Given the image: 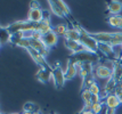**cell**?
Masks as SVG:
<instances>
[{
  "instance_id": "cell-1",
  "label": "cell",
  "mask_w": 122,
  "mask_h": 114,
  "mask_svg": "<svg viewBox=\"0 0 122 114\" xmlns=\"http://www.w3.org/2000/svg\"><path fill=\"white\" fill-rule=\"evenodd\" d=\"M75 29L79 30L80 32V42L81 45L86 48L87 51H90V53H94V54H97L98 53V42L90 33H88L82 26H80L79 24L75 25Z\"/></svg>"
},
{
  "instance_id": "cell-2",
  "label": "cell",
  "mask_w": 122,
  "mask_h": 114,
  "mask_svg": "<svg viewBox=\"0 0 122 114\" xmlns=\"http://www.w3.org/2000/svg\"><path fill=\"white\" fill-rule=\"evenodd\" d=\"M38 26L39 23L36 22H30V21H17L9 24L7 29L10 32V34L18 32H25V31H38Z\"/></svg>"
},
{
  "instance_id": "cell-3",
  "label": "cell",
  "mask_w": 122,
  "mask_h": 114,
  "mask_svg": "<svg viewBox=\"0 0 122 114\" xmlns=\"http://www.w3.org/2000/svg\"><path fill=\"white\" fill-rule=\"evenodd\" d=\"M69 59L74 62L75 64H78V63H91V64H94L95 62H98L99 58H98L97 54L85 50V51H81L78 54H72Z\"/></svg>"
},
{
  "instance_id": "cell-4",
  "label": "cell",
  "mask_w": 122,
  "mask_h": 114,
  "mask_svg": "<svg viewBox=\"0 0 122 114\" xmlns=\"http://www.w3.org/2000/svg\"><path fill=\"white\" fill-rule=\"evenodd\" d=\"M51 79H53L54 84L57 89H62L64 87L66 79H65L64 71L62 70L59 64H56L54 67H51Z\"/></svg>"
},
{
  "instance_id": "cell-5",
  "label": "cell",
  "mask_w": 122,
  "mask_h": 114,
  "mask_svg": "<svg viewBox=\"0 0 122 114\" xmlns=\"http://www.w3.org/2000/svg\"><path fill=\"white\" fill-rule=\"evenodd\" d=\"M112 75H113V71L110 67L103 65V64H98L94 67V76L97 79L108 80L112 78Z\"/></svg>"
},
{
  "instance_id": "cell-6",
  "label": "cell",
  "mask_w": 122,
  "mask_h": 114,
  "mask_svg": "<svg viewBox=\"0 0 122 114\" xmlns=\"http://www.w3.org/2000/svg\"><path fill=\"white\" fill-rule=\"evenodd\" d=\"M41 41L43 42V45L47 47L49 50L51 48H54L56 45H57V41H58V35L54 32L53 30L49 31V32L42 34L41 37Z\"/></svg>"
},
{
  "instance_id": "cell-7",
  "label": "cell",
  "mask_w": 122,
  "mask_h": 114,
  "mask_svg": "<svg viewBox=\"0 0 122 114\" xmlns=\"http://www.w3.org/2000/svg\"><path fill=\"white\" fill-rule=\"evenodd\" d=\"M53 30V26L50 24V20H49V14L47 10H43V18L39 22V26H38V32H40L41 34L49 32Z\"/></svg>"
},
{
  "instance_id": "cell-8",
  "label": "cell",
  "mask_w": 122,
  "mask_h": 114,
  "mask_svg": "<svg viewBox=\"0 0 122 114\" xmlns=\"http://www.w3.org/2000/svg\"><path fill=\"white\" fill-rule=\"evenodd\" d=\"M26 50H27V53L30 54V56L33 58V60H34V62H36V63H37L40 67H50V66H49V64L46 62V57H45V56H42L40 53H38L37 50L32 49L31 47H30V48H27Z\"/></svg>"
},
{
  "instance_id": "cell-9",
  "label": "cell",
  "mask_w": 122,
  "mask_h": 114,
  "mask_svg": "<svg viewBox=\"0 0 122 114\" xmlns=\"http://www.w3.org/2000/svg\"><path fill=\"white\" fill-rule=\"evenodd\" d=\"M98 51L105 56V58L111 60H115L114 51H113V46L111 44H105V42H98Z\"/></svg>"
},
{
  "instance_id": "cell-10",
  "label": "cell",
  "mask_w": 122,
  "mask_h": 114,
  "mask_svg": "<svg viewBox=\"0 0 122 114\" xmlns=\"http://www.w3.org/2000/svg\"><path fill=\"white\" fill-rule=\"evenodd\" d=\"M29 41H30V47H31L32 49L37 50L38 53H40L42 56L47 57L48 54H49V49L43 45V42L41 40H38V39H29Z\"/></svg>"
},
{
  "instance_id": "cell-11",
  "label": "cell",
  "mask_w": 122,
  "mask_h": 114,
  "mask_svg": "<svg viewBox=\"0 0 122 114\" xmlns=\"http://www.w3.org/2000/svg\"><path fill=\"white\" fill-rule=\"evenodd\" d=\"M36 76H37L39 82L48 83L51 79V67H40L39 71L37 72Z\"/></svg>"
},
{
  "instance_id": "cell-12",
  "label": "cell",
  "mask_w": 122,
  "mask_h": 114,
  "mask_svg": "<svg viewBox=\"0 0 122 114\" xmlns=\"http://www.w3.org/2000/svg\"><path fill=\"white\" fill-rule=\"evenodd\" d=\"M64 46L72 51V54H78L81 51H85L86 48L81 45L80 41H72V40H64Z\"/></svg>"
},
{
  "instance_id": "cell-13",
  "label": "cell",
  "mask_w": 122,
  "mask_h": 114,
  "mask_svg": "<svg viewBox=\"0 0 122 114\" xmlns=\"http://www.w3.org/2000/svg\"><path fill=\"white\" fill-rule=\"evenodd\" d=\"M64 74H65V79L66 80H72L74 79L76 74H78V67H76V64L74 62H72L71 59L67 60V66L64 71Z\"/></svg>"
},
{
  "instance_id": "cell-14",
  "label": "cell",
  "mask_w": 122,
  "mask_h": 114,
  "mask_svg": "<svg viewBox=\"0 0 122 114\" xmlns=\"http://www.w3.org/2000/svg\"><path fill=\"white\" fill-rule=\"evenodd\" d=\"M43 18V10L41 8H30L27 13V21L39 23Z\"/></svg>"
},
{
  "instance_id": "cell-15",
  "label": "cell",
  "mask_w": 122,
  "mask_h": 114,
  "mask_svg": "<svg viewBox=\"0 0 122 114\" xmlns=\"http://www.w3.org/2000/svg\"><path fill=\"white\" fill-rule=\"evenodd\" d=\"M104 104L106 105V107L112 109H117V107L121 105L115 94H110V95H107L106 97H105V99H104Z\"/></svg>"
},
{
  "instance_id": "cell-16",
  "label": "cell",
  "mask_w": 122,
  "mask_h": 114,
  "mask_svg": "<svg viewBox=\"0 0 122 114\" xmlns=\"http://www.w3.org/2000/svg\"><path fill=\"white\" fill-rule=\"evenodd\" d=\"M107 10L111 15H120L122 11V2L119 0H112L107 4Z\"/></svg>"
},
{
  "instance_id": "cell-17",
  "label": "cell",
  "mask_w": 122,
  "mask_h": 114,
  "mask_svg": "<svg viewBox=\"0 0 122 114\" xmlns=\"http://www.w3.org/2000/svg\"><path fill=\"white\" fill-rule=\"evenodd\" d=\"M107 23L114 29L122 30V16L121 15H110L107 17Z\"/></svg>"
},
{
  "instance_id": "cell-18",
  "label": "cell",
  "mask_w": 122,
  "mask_h": 114,
  "mask_svg": "<svg viewBox=\"0 0 122 114\" xmlns=\"http://www.w3.org/2000/svg\"><path fill=\"white\" fill-rule=\"evenodd\" d=\"M117 81H115L113 78L111 79H108L105 83V86H104V94L105 95H110V94H114L115 90H117Z\"/></svg>"
},
{
  "instance_id": "cell-19",
  "label": "cell",
  "mask_w": 122,
  "mask_h": 114,
  "mask_svg": "<svg viewBox=\"0 0 122 114\" xmlns=\"http://www.w3.org/2000/svg\"><path fill=\"white\" fill-rule=\"evenodd\" d=\"M112 78L115 80V81H121L122 79V63L119 60L114 62V66H113V75Z\"/></svg>"
},
{
  "instance_id": "cell-20",
  "label": "cell",
  "mask_w": 122,
  "mask_h": 114,
  "mask_svg": "<svg viewBox=\"0 0 122 114\" xmlns=\"http://www.w3.org/2000/svg\"><path fill=\"white\" fill-rule=\"evenodd\" d=\"M64 40H72V41H79L80 40V32L75 27H71L67 30V32L64 35Z\"/></svg>"
},
{
  "instance_id": "cell-21",
  "label": "cell",
  "mask_w": 122,
  "mask_h": 114,
  "mask_svg": "<svg viewBox=\"0 0 122 114\" xmlns=\"http://www.w3.org/2000/svg\"><path fill=\"white\" fill-rule=\"evenodd\" d=\"M10 38L11 34L8 31L7 27H0V44L1 45H6L8 42H10Z\"/></svg>"
},
{
  "instance_id": "cell-22",
  "label": "cell",
  "mask_w": 122,
  "mask_h": 114,
  "mask_svg": "<svg viewBox=\"0 0 122 114\" xmlns=\"http://www.w3.org/2000/svg\"><path fill=\"white\" fill-rule=\"evenodd\" d=\"M48 4H49L50 10H51V13H53V14H55L56 16L61 17V18H65V20H66V17H65V15H64V13L62 11L61 7L57 5V2H56V1H54V0H53V1H48Z\"/></svg>"
},
{
  "instance_id": "cell-23",
  "label": "cell",
  "mask_w": 122,
  "mask_h": 114,
  "mask_svg": "<svg viewBox=\"0 0 122 114\" xmlns=\"http://www.w3.org/2000/svg\"><path fill=\"white\" fill-rule=\"evenodd\" d=\"M81 97L82 100L85 103L86 107H91V97H92V94L90 92V90L88 88H85L81 90Z\"/></svg>"
},
{
  "instance_id": "cell-24",
  "label": "cell",
  "mask_w": 122,
  "mask_h": 114,
  "mask_svg": "<svg viewBox=\"0 0 122 114\" xmlns=\"http://www.w3.org/2000/svg\"><path fill=\"white\" fill-rule=\"evenodd\" d=\"M23 111H24V113L36 114V113H39V106L37 104L29 102V103H25V105L23 106Z\"/></svg>"
},
{
  "instance_id": "cell-25",
  "label": "cell",
  "mask_w": 122,
  "mask_h": 114,
  "mask_svg": "<svg viewBox=\"0 0 122 114\" xmlns=\"http://www.w3.org/2000/svg\"><path fill=\"white\" fill-rule=\"evenodd\" d=\"M67 26L65 25V24H57V25H55V26H53V31L57 35H61V37H64L65 35V33L67 32Z\"/></svg>"
},
{
  "instance_id": "cell-26",
  "label": "cell",
  "mask_w": 122,
  "mask_h": 114,
  "mask_svg": "<svg viewBox=\"0 0 122 114\" xmlns=\"http://www.w3.org/2000/svg\"><path fill=\"white\" fill-rule=\"evenodd\" d=\"M104 106H105V104L101 102V103H96V104H91V111L94 112L95 114H101L103 109H104Z\"/></svg>"
},
{
  "instance_id": "cell-27",
  "label": "cell",
  "mask_w": 122,
  "mask_h": 114,
  "mask_svg": "<svg viewBox=\"0 0 122 114\" xmlns=\"http://www.w3.org/2000/svg\"><path fill=\"white\" fill-rule=\"evenodd\" d=\"M88 89L90 90V92L92 95H101V88H99V84L96 81L94 82V83H91Z\"/></svg>"
},
{
  "instance_id": "cell-28",
  "label": "cell",
  "mask_w": 122,
  "mask_h": 114,
  "mask_svg": "<svg viewBox=\"0 0 122 114\" xmlns=\"http://www.w3.org/2000/svg\"><path fill=\"white\" fill-rule=\"evenodd\" d=\"M114 94L117 95V99H119L120 104H122V90H120L119 88H117V90H115Z\"/></svg>"
},
{
  "instance_id": "cell-29",
  "label": "cell",
  "mask_w": 122,
  "mask_h": 114,
  "mask_svg": "<svg viewBox=\"0 0 122 114\" xmlns=\"http://www.w3.org/2000/svg\"><path fill=\"white\" fill-rule=\"evenodd\" d=\"M30 8H40V6H39V4L37 1H32L30 4Z\"/></svg>"
},
{
  "instance_id": "cell-30",
  "label": "cell",
  "mask_w": 122,
  "mask_h": 114,
  "mask_svg": "<svg viewBox=\"0 0 122 114\" xmlns=\"http://www.w3.org/2000/svg\"><path fill=\"white\" fill-rule=\"evenodd\" d=\"M106 114H115V109H108V107H107Z\"/></svg>"
},
{
  "instance_id": "cell-31",
  "label": "cell",
  "mask_w": 122,
  "mask_h": 114,
  "mask_svg": "<svg viewBox=\"0 0 122 114\" xmlns=\"http://www.w3.org/2000/svg\"><path fill=\"white\" fill-rule=\"evenodd\" d=\"M10 114H21V113H10Z\"/></svg>"
},
{
  "instance_id": "cell-32",
  "label": "cell",
  "mask_w": 122,
  "mask_h": 114,
  "mask_svg": "<svg viewBox=\"0 0 122 114\" xmlns=\"http://www.w3.org/2000/svg\"><path fill=\"white\" fill-rule=\"evenodd\" d=\"M1 46H2V45H1V44H0V48H1Z\"/></svg>"
},
{
  "instance_id": "cell-33",
  "label": "cell",
  "mask_w": 122,
  "mask_h": 114,
  "mask_svg": "<svg viewBox=\"0 0 122 114\" xmlns=\"http://www.w3.org/2000/svg\"><path fill=\"white\" fill-rule=\"evenodd\" d=\"M50 114H56V113H50Z\"/></svg>"
},
{
  "instance_id": "cell-34",
  "label": "cell",
  "mask_w": 122,
  "mask_h": 114,
  "mask_svg": "<svg viewBox=\"0 0 122 114\" xmlns=\"http://www.w3.org/2000/svg\"><path fill=\"white\" fill-rule=\"evenodd\" d=\"M0 114H4V113H1V112H0Z\"/></svg>"
},
{
  "instance_id": "cell-35",
  "label": "cell",
  "mask_w": 122,
  "mask_h": 114,
  "mask_svg": "<svg viewBox=\"0 0 122 114\" xmlns=\"http://www.w3.org/2000/svg\"><path fill=\"white\" fill-rule=\"evenodd\" d=\"M0 27H1V26H0Z\"/></svg>"
}]
</instances>
